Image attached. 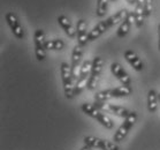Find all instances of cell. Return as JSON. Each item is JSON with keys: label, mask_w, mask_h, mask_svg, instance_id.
Wrapping results in <instances>:
<instances>
[{"label": "cell", "mask_w": 160, "mask_h": 150, "mask_svg": "<svg viewBox=\"0 0 160 150\" xmlns=\"http://www.w3.org/2000/svg\"><path fill=\"white\" fill-rule=\"evenodd\" d=\"M81 110H82L83 113L87 114V116L96 119L99 124L102 125V126H104L105 128H107V129H112L114 127V122H113L112 119L107 114H105V112H102L99 109H97L93 104L83 103L82 106H81Z\"/></svg>", "instance_id": "obj_1"}, {"label": "cell", "mask_w": 160, "mask_h": 150, "mask_svg": "<svg viewBox=\"0 0 160 150\" xmlns=\"http://www.w3.org/2000/svg\"><path fill=\"white\" fill-rule=\"evenodd\" d=\"M60 74H61L62 83H63V91L65 96L68 99L73 98L74 94V87L75 82L73 80V74H72V66L68 65L67 62H61L60 65Z\"/></svg>", "instance_id": "obj_2"}, {"label": "cell", "mask_w": 160, "mask_h": 150, "mask_svg": "<svg viewBox=\"0 0 160 150\" xmlns=\"http://www.w3.org/2000/svg\"><path fill=\"white\" fill-rule=\"evenodd\" d=\"M137 120V113L135 111H130V113L127 118H124L123 124L121 125L120 127L117 129V132L113 135V141L115 143H119L121 141H123V139L128 135V133L130 132V129L135 125Z\"/></svg>", "instance_id": "obj_3"}, {"label": "cell", "mask_w": 160, "mask_h": 150, "mask_svg": "<svg viewBox=\"0 0 160 150\" xmlns=\"http://www.w3.org/2000/svg\"><path fill=\"white\" fill-rule=\"evenodd\" d=\"M83 142L85 146H89L93 149L97 148L100 150H119V147L115 142H111L96 136H85L83 139Z\"/></svg>", "instance_id": "obj_4"}, {"label": "cell", "mask_w": 160, "mask_h": 150, "mask_svg": "<svg viewBox=\"0 0 160 150\" xmlns=\"http://www.w3.org/2000/svg\"><path fill=\"white\" fill-rule=\"evenodd\" d=\"M102 65H104V60L100 57H96L92 60V70H91V75L89 79V83H88V89L89 90H95L100 80V74L102 70Z\"/></svg>", "instance_id": "obj_5"}, {"label": "cell", "mask_w": 160, "mask_h": 150, "mask_svg": "<svg viewBox=\"0 0 160 150\" xmlns=\"http://www.w3.org/2000/svg\"><path fill=\"white\" fill-rule=\"evenodd\" d=\"M83 46L81 45H75L73 49V53H72V74H73V80L76 83V81L78 80L81 73V60H82V54H83Z\"/></svg>", "instance_id": "obj_6"}, {"label": "cell", "mask_w": 160, "mask_h": 150, "mask_svg": "<svg viewBox=\"0 0 160 150\" xmlns=\"http://www.w3.org/2000/svg\"><path fill=\"white\" fill-rule=\"evenodd\" d=\"M35 53L39 61H43L46 57V39H45V34L42 29H37L35 31Z\"/></svg>", "instance_id": "obj_7"}, {"label": "cell", "mask_w": 160, "mask_h": 150, "mask_svg": "<svg viewBox=\"0 0 160 150\" xmlns=\"http://www.w3.org/2000/svg\"><path fill=\"white\" fill-rule=\"evenodd\" d=\"M5 18H6V22H7V24L9 26V28H11L13 35H14L16 38H18V39H23V38H24V31L22 29L21 24L18 23V18H16V15H15L14 13H7L6 16H5Z\"/></svg>", "instance_id": "obj_8"}, {"label": "cell", "mask_w": 160, "mask_h": 150, "mask_svg": "<svg viewBox=\"0 0 160 150\" xmlns=\"http://www.w3.org/2000/svg\"><path fill=\"white\" fill-rule=\"evenodd\" d=\"M111 72L122 83V85L130 87V83H131L130 76H129V74L123 70V67L121 66L119 62H113L112 65H111Z\"/></svg>", "instance_id": "obj_9"}, {"label": "cell", "mask_w": 160, "mask_h": 150, "mask_svg": "<svg viewBox=\"0 0 160 150\" xmlns=\"http://www.w3.org/2000/svg\"><path fill=\"white\" fill-rule=\"evenodd\" d=\"M76 31H77V42H78V45L84 46L89 42V34L87 33V22L84 21L83 18H80L77 21Z\"/></svg>", "instance_id": "obj_10"}, {"label": "cell", "mask_w": 160, "mask_h": 150, "mask_svg": "<svg viewBox=\"0 0 160 150\" xmlns=\"http://www.w3.org/2000/svg\"><path fill=\"white\" fill-rule=\"evenodd\" d=\"M132 23H135V15H134V12H129L128 13V16L127 18L124 20L123 22L121 23L120 27H119V29L117 31V37L118 38H123L128 35L129 33V30H130V27Z\"/></svg>", "instance_id": "obj_11"}, {"label": "cell", "mask_w": 160, "mask_h": 150, "mask_svg": "<svg viewBox=\"0 0 160 150\" xmlns=\"http://www.w3.org/2000/svg\"><path fill=\"white\" fill-rule=\"evenodd\" d=\"M124 59L129 62V65H130L134 70L141 72V70H143V68H144V64H143V61L141 60V58H139L134 51H131V50H127V51L124 52Z\"/></svg>", "instance_id": "obj_12"}, {"label": "cell", "mask_w": 160, "mask_h": 150, "mask_svg": "<svg viewBox=\"0 0 160 150\" xmlns=\"http://www.w3.org/2000/svg\"><path fill=\"white\" fill-rule=\"evenodd\" d=\"M58 23L61 26L62 29L65 30L66 35H67L68 37H70V38H75V37H76L77 31L75 30V28L73 27L72 22H70L69 18H67V16H65V15H60V16L58 18Z\"/></svg>", "instance_id": "obj_13"}, {"label": "cell", "mask_w": 160, "mask_h": 150, "mask_svg": "<svg viewBox=\"0 0 160 150\" xmlns=\"http://www.w3.org/2000/svg\"><path fill=\"white\" fill-rule=\"evenodd\" d=\"M128 13H129V12H128L127 9H120V11L117 12L115 14H113L112 16H109V18L106 20V23H107L108 28H111V27H113V26H117V24H119V23L123 22L124 20L127 18Z\"/></svg>", "instance_id": "obj_14"}, {"label": "cell", "mask_w": 160, "mask_h": 150, "mask_svg": "<svg viewBox=\"0 0 160 150\" xmlns=\"http://www.w3.org/2000/svg\"><path fill=\"white\" fill-rule=\"evenodd\" d=\"M109 96H111V99L112 98H121V97H127L132 92L130 87L128 85H120V87H117L114 89H108Z\"/></svg>", "instance_id": "obj_15"}, {"label": "cell", "mask_w": 160, "mask_h": 150, "mask_svg": "<svg viewBox=\"0 0 160 150\" xmlns=\"http://www.w3.org/2000/svg\"><path fill=\"white\" fill-rule=\"evenodd\" d=\"M108 29L109 28H108V26H107V23H106V20L99 22L98 24L89 33V42H92V40L97 39L99 36H102V34L105 33V31H107Z\"/></svg>", "instance_id": "obj_16"}, {"label": "cell", "mask_w": 160, "mask_h": 150, "mask_svg": "<svg viewBox=\"0 0 160 150\" xmlns=\"http://www.w3.org/2000/svg\"><path fill=\"white\" fill-rule=\"evenodd\" d=\"M135 15V24L137 28H142L144 24V20H145V11H144V5L142 4H136L134 9Z\"/></svg>", "instance_id": "obj_17"}, {"label": "cell", "mask_w": 160, "mask_h": 150, "mask_svg": "<svg viewBox=\"0 0 160 150\" xmlns=\"http://www.w3.org/2000/svg\"><path fill=\"white\" fill-rule=\"evenodd\" d=\"M158 94L156 92V90L151 89L148 92V110L151 113H154L158 109Z\"/></svg>", "instance_id": "obj_18"}, {"label": "cell", "mask_w": 160, "mask_h": 150, "mask_svg": "<svg viewBox=\"0 0 160 150\" xmlns=\"http://www.w3.org/2000/svg\"><path fill=\"white\" fill-rule=\"evenodd\" d=\"M108 112L109 113H113L114 116L120 118H127L130 113V111L123 107V106H119V105H114V104H109L108 105Z\"/></svg>", "instance_id": "obj_19"}, {"label": "cell", "mask_w": 160, "mask_h": 150, "mask_svg": "<svg viewBox=\"0 0 160 150\" xmlns=\"http://www.w3.org/2000/svg\"><path fill=\"white\" fill-rule=\"evenodd\" d=\"M63 46H65V43L62 39H50L46 40V44H45L46 50H54V51L62 50Z\"/></svg>", "instance_id": "obj_20"}, {"label": "cell", "mask_w": 160, "mask_h": 150, "mask_svg": "<svg viewBox=\"0 0 160 150\" xmlns=\"http://www.w3.org/2000/svg\"><path fill=\"white\" fill-rule=\"evenodd\" d=\"M108 1L109 0H98V3H97V11H96V14H97L98 18H102L106 14Z\"/></svg>", "instance_id": "obj_21"}, {"label": "cell", "mask_w": 160, "mask_h": 150, "mask_svg": "<svg viewBox=\"0 0 160 150\" xmlns=\"http://www.w3.org/2000/svg\"><path fill=\"white\" fill-rule=\"evenodd\" d=\"M144 11H145L146 18L152 14V11H153V1L152 0H145V3H144Z\"/></svg>", "instance_id": "obj_22"}, {"label": "cell", "mask_w": 160, "mask_h": 150, "mask_svg": "<svg viewBox=\"0 0 160 150\" xmlns=\"http://www.w3.org/2000/svg\"><path fill=\"white\" fill-rule=\"evenodd\" d=\"M158 49H159L160 51V24L158 27Z\"/></svg>", "instance_id": "obj_23"}, {"label": "cell", "mask_w": 160, "mask_h": 150, "mask_svg": "<svg viewBox=\"0 0 160 150\" xmlns=\"http://www.w3.org/2000/svg\"><path fill=\"white\" fill-rule=\"evenodd\" d=\"M80 150H93V148H91V147L85 146V144H84V147H82Z\"/></svg>", "instance_id": "obj_24"}, {"label": "cell", "mask_w": 160, "mask_h": 150, "mask_svg": "<svg viewBox=\"0 0 160 150\" xmlns=\"http://www.w3.org/2000/svg\"><path fill=\"white\" fill-rule=\"evenodd\" d=\"M144 3H145V0H136V4H142V5H144Z\"/></svg>", "instance_id": "obj_25"}, {"label": "cell", "mask_w": 160, "mask_h": 150, "mask_svg": "<svg viewBox=\"0 0 160 150\" xmlns=\"http://www.w3.org/2000/svg\"><path fill=\"white\" fill-rule=\"evenodd\" d=\"M127 1H128V4H130V5L135 4L136 5V0H127Z\"/></svg>", "instance_id": "obj_26"}, {"label": "cell", "mask_w": 160, "mask_h": 150, "mask_svg": "<svg viewBox=\"0 0 160 150\" xmlns=\"http://www.w3.org/2000/svg\"><path fill=\"white\" fill-rule=\"evenodd\" d=\"M158 99H159V102H160V92L158 94Z\"/></svg>", "instance_id": "obj_27"}, {"label": "cell", "mask_w": 160, "mask_h": 150, "mask_svg": "<svg viewBox=\"0 0 160 150\" xmlns=\"http://www.w3.org/2000/svg\"><path fill=\"white\" fill-rule=\"evenodd\" d=\"M111 1H118V0H111Z\"/></svg>", "instance_id": "obj_28"}]
</instances>
